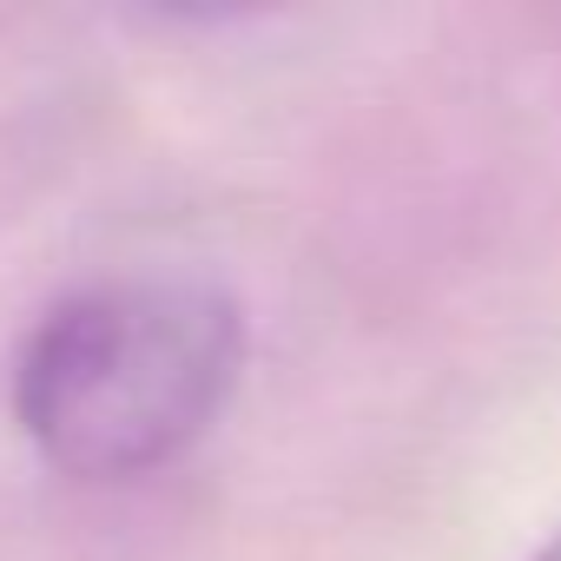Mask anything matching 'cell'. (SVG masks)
Returning a JSON list of instances; mask_svg holds the SVG:
<instances>
[{
  "mask_svg": "<svg viewBox=\"0 0 561 561\" xmlns=\"http://www.w3.org/2000/svg\"><path fill=\"white\" fill-rule=\"evenodd\" d=\"M244 311L225 285L133 271L67 291L14 357V423L73 482H133L179 462L238 397Z\"/></svg>",
  "mask_w": 561,
  "mask_h": 561,
  "instance_id": "obj_1",
  "label": "cell"
},
{
  "mask_svg": "<svg viewBox=\"0 0 561 561\" xmlns=\"http://www.w3.org/2000/svg\"><path fill=\"white\" fill-rule=\"evenodd\" d=\"M535 561H561V535H554V541H548V548H541Z\"/></svg>",
  "mask_w": 561,
  "mask_h": 561,
  "instance_id": "obj_2",
  "label": "cell"
}]
</instances>
